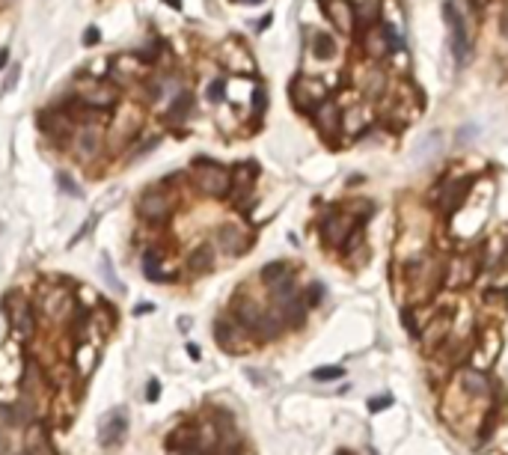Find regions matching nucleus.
<instances>
[{"instance_id": "nucleus-46", "label": "nucleus", "mask_w": 508, "mask_h": 455, "mask_svg": "<svg viewBox=\"0 0 508 455\" xmlns=\"http://www.w3.org/2000/svg\"><path fill=\"white\" fill-rule=\"evenodd\" d=\"M167 3L173 6V9H182V0H167Z\"/></svg>"}, {"instance_id": "nucleus-1", "label": "nucleus", "mask_w": 508, "mask_h": 455, "mask_svg": "<svg viewBox=\"0 0 508 455\" xmlns=\"http://www.w3.org/2000/svg\"><path fill=\"white\" fill-rule=\"evenodd\" d=\"M193 185L196 191L205 194V196H226L229 187H232V176L229 170H223L220 164H214V161H196V170H193Z\"/></svg>"}, {"instance_id": "nucleus-27", "label": "nucleus", "mask_w": 508, "mask_h": 455, "mask_svg": "<svg viewBox=\"0 0 508 455\" xmlns=\"http://www.w3.org/2000/svg\"><path fill=\"white\" fill-rule=\"evenodd\" d=\"M21 387L27 396H36V393L42 390V369H39V363H33V360H27L24 363V378H21Z\"/></svg>"}, {"instance_id": "nucleus-41", "label": "nucleus", "mask_w": 508, "mask_h": 455, "mask_svg": "<svg viewBox=\"0 0 508 455\" xmlns=\"http://www.w3.org/2000/svg\"><path fill=\"white\" fill-rule=\"evenodd\" d=\"M158 393H160L158 381H149V393H146V399H149V401H155V399H158Z\"/></svg>"}, {"instance_id": "nucleus-43", "label": "nucleus", "mask_w": 508, "mask_h": 455, "mask_svg": "<svg viewBox=\"0 0 508 455\" xmlns=\"http://www.w3.org/2000/svg\"><path fill=\"white\" fill-rule=\"evenodd\" d=\"M0 455H9V437L0 434Z\"/></svg>"}, {"instance_id": "nucleus-5", "label": "nucleus", "mask_w": 508, "mask_h": 455, "mask_svg": "<svg viewBox=\"0 0 508 455\" xmlns=\"http://www.w3.org/2000/svg\"><path fill=\"white\" fill-rule=\"evenodd\" d=\"M217 60H220V66H226L229 71H238V75H253V69H256V62H253V57H250V51L238 39H226V42H223L220 51H217Z\"/></svg>"}, {"instance_id": "nucleus-26", "label": "nucleus", "mask_w": 508, "mask_h": 455, "mask_svg": "<svg viewBox=\"0 0 508 455\" xmlns=\"http://www.w3.org/2000/svg\"><path fill=\"white\" fill-rule=\"evenodd\" d=\"M461 387L470 393V396H485L487 393V375L479 369H463L461 372Z\"/></svg>"}, {"instance_id": "nucleus-24", "label": "nucleus", "mask_w": 508, "mask_h": 455, "mask_svg": "<svg viewBox=\"0 0 508 455\" xmlns=\"http://www.w3.org/2000/svg\"><path fill=\"white\" fill-rule=\"evenodd\" d=\"M143 274L149 277L152 283H169L173 280V274H164V268H160V253L158 250H146V253H143Z\"/></svg>"}, {"instance_id": "nucleus-33", "label": "nucleus", "mask_w": 508, "mask_h": 455, "mask_svg": "<svg viewBox=\"0 0 508 455\" xmlns=\"http://www.w3.org/2000/svg\"><path fill=\"white\" fill-rule=\"evenodd\" d=\"M383 86H387V75H383L380 69H372L369 75H365V84H363V89H365V95H372V98H378L380 93H383Z\"/></svg>"}, {"instance_id": "nucleus-28", "label": "nucleus", "mask_w": 508, "mask_h": 455, "mask_svg": "<svg viewBox=\"0 0 508 455\" xmlns=\"http://www.w3.org/2000/svg\"><path fill=\"white\" fill-rule=\"evenodd\" d=\"M440 143H443V137L440 134H428V137L419 143V149H416V155H413V164H428L437 152H440Z\"/></svg>"}, {"instance_id": "nucleus-38", "label": "nucleus", "mask_w": 508, "mask_h": 455, "mask_svg": "<svg viewBox=\"0 0 508 455\" xmlns=\"http://www.w3.org/2000/svg\"><path fill=\"white\" fill-rule=\"evenodd\" d=\"M265 104H267L265 89H262V86H256V93H253V110H256V113H265Z\"/></svg>"}, {"instance_id": "nucleus-19", "label": "nucleus", "mask_w": 508, "mask_h": 455, "mask_svg": "<svg viewBox=\"0 0 508 455\" xmlns=\"http://www.w3.org/2000/svg\"><path fill=\"white\" fill-rule=\"evenodd\" d=\"M232 312H235V321H238V325H244V327L250 330V334H253V330H256L258 318H262V310H258V307H256V303L250 301V298H244V294L232 301Z\"/></svg>"}, {"instance_id": "nucleus-29", "label": "nucleus", "mask_w": 508, "mask_h": 455, "mask_svg": "<svg viewBox=\"0 0 508 455\" xmlns=\"http://www.w3.org/2000/svg\"><path fill=\"white\" fill-rule=\"evenodd\" d=\"M312 54L318 60H333L336 57V42L330 33H315L312 36Z\"/></svg>"}, {"instance_id": "nucleus-12", "label": "nucleus", "mask_w": 508, "mask_h": 455, "mask_svg": "<svg viewBox=\"0 0 508 455\" xmlns=\"http://www.w3.org/2000/svg\"><path fill=\"white\" fill-rule=\"evenodd\" d=\"M39 125L48 137H62L75 128V116L66 107H51V110H42L39 113Z\"/></svg>"}, {"instance_id": "nucleus-4", "label": "nucleus", "mask_w": 508, "mask_h": 455, "mask_svg": "<svg viewBox=\"0 0 508 455\" xmlns=\"http://www.w3.org/2000/svg\"><path fill=\"white\" fill-rule=\"evenodd\" d=\"M125 434H128V414H125V408L107 410V414L101 417V423H98V443L116 446V443L125 441Z\"/></svg>"}, {"instance_id": "nucleus-35", "label": "nucleus", "mask_w": 508, "mask_h": 455, "mask_svg": "<svg viewBox=\"0 0 508 455\" xmlns=\"http://www.w3.org/2000/svg\"><path fill=\"white\" fill-rule=\"evenodd\" d=\"M312 378H315V381H333V378H342V369H339V366H330V369H315V372H312Z\"/></svg>"}, {"instance_id": "nucleus-21", "label": "nucleus", "mask_w": 508, "mask_h": 455, "mask_svg": "<svg viewBox=\"0 0 508 455\" xmlns=\"http://www.w3.org/2000/svg\"><path fill=\"white\" fill-rule=\"evenodd\" d=\"M193 443H199V432H196L193 425H178L173 434L167 437V450L178 455V452H184L187 446H193Z\"/></svg>"}, {"instance_id": "nucleus-18", "label": "nucleus", "mask_w": 508, "mask_h": 455, "mask_svg": "<svg viewBox=\"0 0 508 455\" xmlns=\"http://www.w3.org/2000/svg\"><path fill=\"white\" fill-rule=\"evenodd\" d=\"M3 414H6L9 423L18 425V428H30L36 423V405H33L30 396H21L12 408H3Z\"/></svg>"}, {"instance_id": "nucleus-40", "label": "nucleus", "mask_w": 508, "mask_h": 455, "mask_svg": "<svg viewBox=\"0 0 508 455\" xmlns=\"http://www.w3.org/2000/svg\"><path fill=\"white\" fill-rule=\"evenodd\" d=\"M98 39H101V33H98V27H89V30L84 33V45H95Z\"/></svg>"}, {"instance_id": "nucleus-45", "label": "nucleus", "mask_w": 508, "mask_h": 455, "mask_svg": "<svg viewBox=\"0 0 508 455\" xmlns=\"http://www.w3.org/2000/svg\"><path fill=\"white\" fill-rule=\"evenodd\" d=\"M223 455H241V450H238V443H232V446H229V450H226V452H223Z\"/></svg>"}, {"instance_id": "nucleus-32", "label": "nucleus", "mask_w": 508, "mask_h": 455, "mask_svg": "<svg viewBox=\"0 0 508 455\" xmlns=\"http://www.w3.org/2000/svg\"><path fill=\"white\" fill-rule=\"evenodd\" d=\"M187 113H193V95H191V93H182L173 104H169L167 119H169V122H178V119H182V116H187Z\"/></svg>"}, {"instance_id": "nucleus-14", "label": "nucleus", "mask_w": 508, "mask_h": 455, "mask_svg": "<svg viewBox=\"0 0 508 455\" xmlns=\"http://www.w3.org/2000/svg\"><path fill=\"white\" fill-rule=\"evenodd\" d=\"M39 307L48 318H62L75 303H71V294L62 292V289H42L39 292Z\"/></svg>"}, {"instance_id": "nucleus-25", "label": "nucleus", "mask_w": 508, "mask_h": 455, "mask_svg": "<svg viewBox=\"0 0 508 455\" xmlns=\"http://www.w3.org/2000/svg\"><path fill=\"white\" fill-rule=\"evenodd\" d=\"M282 327H285V321H282L280 312H262V318H258L253 334L262 336V339H274V336L282 334Z\"/></svg>"}, {"instance_id": "nucleus-17", "label": "nucleus", "mask_w": 508, "mask_h": 455, "mask_svg": "<svg viewBox=\"0 0 508 455\" xmlns=\"http://www.w3.org/2000/svg\"><path fill=\"white\" fill-rule=\"evenodd\" d=\"M467 178H455V182H446L440 187V211L443 214H455L458 211V205L463 202V196H467Z\"/></svg>"}, {"instance_id": "nucleus-39", "label": "nucleus", "mask_w": 508, "mask_h": 455, "mask_svg": "<svg viewBox=\"0 0 508 455\" xmlns=\"http://www.w3.org/2000/svg\"><path fill=\"white\" fill-rule=\"evenodd\" d=\"M392 405V396H380V399H372L369 401V410H380V408H387Z\"/></svg>"}, {"instance_id": "nucleus-6", "label": "nucleus", "mask_w": 508, "mask_h": 455, "mask_svg": "<svg viewBox=\"0 0 508 455\" xmlns=\"http://www.w3.org/2000/svg\"><path fill=\"white\" fill-rule=\"evenodd\" d=\"M247 334H250V330L244 325H238L235 318H217V321H214V339H217L220 348H223V351H229V354L244 351L247 345H241V342H247Z\"/></svg>"}, {"instance_id": "nucleus-8", "label": "nucleus", "mask_w": 508, "mask_h": 455, "mask_svg": "<svg viewBox=\"0 0 508 455\" xmlns=\"http://www.w3.org/2000/svg\"><path fill=\"white\" fill-rule=\"evenodd\" d=\"M116 102H119V93L113 84H104V80H89V86L80 89V104L93 107V110H113Z\"/></svg>"}, {"instance_id": "nucleus-31", "label": "nucleus", "mask_w": 508, "mask_h": 455, "mask_svg": "<svg viewBox=\"0 0 508 455\" xmlns=\"http://www.w3.org/2000/svg\"><path fill=\"white\" fill-rule=\"evenodd\" d=\"M27 455H53L51 450V443H48V437H45V428H33V434L27 437Z\"/></svg>"}, {"instance_id": "nucleus-3", "label": "nucleus", "mask_w": 508, "mask_h": 455, "mask_svg": "<svg viewBox=\"0 0 508 455\" xmlns=\"http://www.w3.org/2000/svg\"><path fill=\"white\" fill-rule=\"evenodd\" d=\"M327 98V86L315 78H298L291 84V102L298 110H315Z\"/></svg>"}, {"instance_id": "nucleus-9", "label": "nucleus", "mask_w": 508, "mask_h": 455, "mask_svg": "<svg viewBox=\"0 0 508 455\" xmlns=\"http://www.w3.org/2000/svg\"><path fill=\"white\" fill-rule=\"evenodd\" d=\"M356 223L354 218H348V214H327L324 220H321V238H324V244L330 247H342L348 238L354 235Z\"/></svg>"}, {"instance_id": "nucleus-37", "label": "nucleus", "mask_w": 508, "mask_h": 455, "mask_svg": "<svg viewBox=\"0 0 508 455\" xmlns=\"http://www.w3.org/2000/svg\"><path fill=\"white\" fill-rule=\"evenodd\" d=\"M57 182H60V187H62V191H66V194H71V196H80V187H77L75 182H71V178H69L66 173H60V176H57Z\"/></svg>"}, {"instance_id": "nucleus-23", "label": "nucleus", "mask_w": 508, "mask_h": 455, "mask_svg": "<svg viewBox=\"0 0 508 455\" xmlns=\"http://www.w3.org/2000/svg\"><path fill=\"white\" fill-rule=\"evenodd\" d=\"M187 268H191L193 274H208L214 268V247L211 244H199L196 250H191V256H187Z\"/></svg>"}, {"instance_id": "nucleus-7", "label": "nucleus", "mask_w": 508, "mask_h": 455, "mask_svg": "<svg viewBox=\"0 0 508 455\" xmlns=\"http://www.w3.org/2000/svg\"><path fill=\"white\" fill-rule=\"evenodd\" d=\"M443 21L449 24V30H452L455 57H458V62H463L467 60V24H463V15H461V9L455 6V0H446L443 3Z\"/></svg>"}, {"instance_id": "nucleus-10", "label": "nucleus", "mask_w": 508, "mask_h": 455, "mask_svg": "<svg viewBox=\"0 0 508 455\" xmlns=\"http://www.w3.org/2000/svg\"><path fill=\"white\" fill-rule=\"evenodd\" d=\"M137 211H140V218H143V220L160 223V220H167V218H169V211H173V200H169L167 194H160V191H149V194H143V196H140Z\"/></svg>"}, {"instance_id": "nucleus-47", "label": "nucleus", "mask_w": 508, "mask_h": 455, "mask_svg": "<svg viewBox=\"0 0 508 455\" xmlns=\"http://www.w3.org/2000/svg\"><path fill=\"white\" fill-rule=\"evenodd\" d=\"M241 3H262V0H241Z\"/></svg>"}, {"instance_id": "nucleus-30", "label": "nucleus", "mask_w": 508, "mask_h": 455, "mask_svg": "<svg viewBox=\"0 0 508 455\" xmlns=\"http://www.w3.org/2000/svg\"><path fill=\"white\" fill-rule=\"evenodd\" d=\"M291 268L285 265V262H271V265H265L262 268V280L267 285H276V283H285V280H291Z\"/></svg>"}, {"instance_id": "nucleus-44", "label": "nucleus", "mask_w": 508, "mask_h": 455, "mask_svg": "<svg viewBox=\"0 0 508 455\" xmlns=\"http://www.w3.org/2000/svg\"><path fill=\"white\" fill-rule=\"evenodd\" d=\"M6 62H9V51H6V48H0V69H3Z\"/></svg>"}, {"instance_id": "nucleus-20", "label": "nucleus", "mask_w": 508, "mask_h": 455, "mask_svg": "<svg viewBox=\"0 0 508 455\" xmlns=\"http://www.w3.org/2000/svg\"><path fill=\"white\" fill-rule=\"evenodd\" d=\"M363 48L369 54L372 60H383L389 54V39H387V30H380V27H369L363 36Z\"/></svg>"}, {"instance_id": "nucleus-42", "label": "nucleus", "mask_w": 508, "mask_h": 455, "mask_svg": "<svg viewBox=\"0 0 508 455\" xmlns=\"http://www.w3.org/2000/svg\"><path fill=\"white\" fill-rule=\"evenodd\" d=\"M499 33H503L505 39H508V9H505L503 15H499Z\"/></svg>"}, {"instance_id": "nucleus-48", "label": "nucleus", "mask_w": 508, "mask_h": 455, "mask_svg": "<svg viewBox=\"0 0 508 455\" xmlns=\"http://www.w3.org/2000/svg\"><path fill=\"white\" fill-rule=\"evenodd\" d=\"M24 455H27V452H24Z\"/></svg>"}, {"instance_id": "nucleus-34", "label": "nucleus", "mask_w": 508, "mask_h": 455, "mask_svg": "<svg viewBox=\"0 0 508 455\" xmlns=\"http://www.w3.org/2000/svg\"><path fill=\"white\" fill-rule=\"evenodd\" d=\"M205 95H208V102L211 104H220L223 102V95H226V80H220V78H214L208 89H205Z\"/></svg>"}, {"instance_id": "nucleus-11", "label": "nucleus", "mask_w": 508, "mask_h": 455, "mask_svg": "<svg viewBox=\"0 0 508 455\" xmlns=\"http://www.w3.org/2000/svg\"><path fill=\"white\" fill-rule=\"evenodd\" d=\"M104 146V134L95 125H80L75 131V155L77 161H93Z\"/></svg>"}, {"instance_id": "nucleus-15", "label": "nucleus", "mask_w": 508, "mask_h": 455, "mask_svg": "<svg viewBox=\"0 0 508 455\" xmlns=\"http://www.w3.org/2000/svg\"><path fill=\"white\" fill-rule=\"evenodd\" d=\"M324 6H327L324 9L327 18L333 21V27H336L339 33H351L354 27H356V9L348 3V0H327Z\"/></svg>"}, {"instance_id": "nucleus-13", "label": "nucleus", "mask_w": 508, "mask_h": 455, "mask_svg": "<svg viewBox=\"0 0 508 455\" xmlns=\"http://www.w3.org/2000/svg\"><path fill=\"white\" fill-rule=\"evenodd\" d=\"M312 116H315V125H318V131L324 134L327 140H336V134L339 128H342V110H339V104L336 102H321L315 110H312Z\"/></svg>"}, {"instance_id": "nucleus-22", "label": "nucleus", "mask_w": 508, "mask_h": 455, "mask_svg": "<svg viewBox=\"0 0 508 455\" xmlns=\"http://www.w3.org/2000/svg\"><path fill=\"white\" fill-rule=\"evenodd\" d=\"M276 307H280L282 321H285V325H291V327H300L303 318H306V303H303L300 294H294V298L276 303Z\"/></svg>"}, {"instance_id": "nucleus-2", "label": "nucleus", "mask_w": 508, "mask_h": 455, "mask_svg": "<svg viewBox=\"0 0 508 455\" xmlns=\"http://www.w3.org/2000/svg\"><path fill=\"white\" fill-rule=\"evenodd\" d=\"M3 312H6L9 327H12L15 336L33 339V334H36V312L30 307V301H24L18 292H9L3 298Z\"/></svg>"}, {"instance_id": "nucleus-36", "label": "nucleus", "mask_w": 508, "mask_h": 455, "mask_svg": "<svg viewBox=\"0 0 508 455\" xmlns=\"http://www.w3.org/2000/svg\"><path fill=\"white\" fill-rule=\"evenodd\" d=\"M321 294H324V285L312 283L309 289H306V298H303V303H306V307H315V303L321 301Z\"/></svg>"}, {"instance_id": "nucleus-16", "label": "nucleus", "mask_w": 508, "mask_h": 455, "mask_svg": "<svg viewBox=\"0 0 508 455\" xmlns=\"http://www.w3.org/2000/svg\"><path fill=\"white\" fill-rule=\"evenodd\" d=\"M217 244L226 250L229 256H238L250 247V235L238 226V223H223V226L217 229Z\"/></svg>"}]
</instances>
